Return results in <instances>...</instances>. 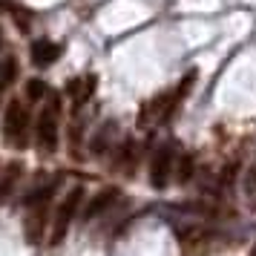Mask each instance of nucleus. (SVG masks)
Segmentation results:
<instances>
[{
	"instance_id": "obj_14",
	"label": "nucleus",
	"mask_w": 256,
	"mask_h": 256,
	"mask_svg": "<svg viewBox=\"0 0 256 256\" xmlns=\"http://www.w3.org/2000/svg\"><path fill=\"white\" fill-rule=\"evenodd\" d=\"M254 254H256V244H254Z\"/></svg>"
},
{
	"instance_id": "obj_2",
	"label": "nucleus",
	"mask_w": 256,
	"mask_h": 256,
	"mask_svg": "<svg viewBox=\"0 0 256 256\" xmlns=\"http://www.w3.org/2000/svg\"><path fill=\"white\" fill-rule=\"evenodd\" d=\"M81 196H84L81 187H72L70 193H66V198L60 202L58 213H55V224H52V239H49L52 244H60V242H64V236H66V230H70L72 219L78 216V204H81Z\"/></svg>"
},
{
	"instance_id": "obj_13",
	"label": "nucleus",
	"mask_w": 256,
	"mask_h": 256,
	"mask_svg": "<svg viewBox=\"0 0 256 256\" xmlns=\"http://www.w3.org/2000/svg\"><path fill=\"white\" fill-rule=\"evenodd\" d=\"M250 187H254V190H256V164H254V167H250Z\"/></svg>"
},
{
	"instance_id": "obj_12",
	"label": "nucleus",
	"mask_w": 256,
	"mask_h": 256,
	"mask_svg": "<svg viewBox=\"0 0 256 256\" xmlns=\"http://www.w3.org/2000/svg\"><path fill=\"white\" fill-rule=\"evenodd\" d=\"M46 84L40 81V78H32V81L26 84V95H29V101H40L44 95H46Z\"/></svg>"
},
{
	"instance_id": "obj_9",
	"label": "nucleus",
	"mask_w": 256,
	"mask_h": 256,
	"mask_svg": "<svg viewBox=\"0 0 256 256\" xmlns=\"http://www.w3.org/2000/svg\"><path fill=\"white\" fill-rule=\"evenodd\" d=\"M138 147H136V141H124V147L118 152V167H124V173H132V167L138 162Z\"/></svg>"
},
{
	"instance_id": "obj_10",
	"label": "nucleus",
	"mask_w": 256,
	"mask_h": 256,
	"mask_svg": "<svg viewBox=\"0 0 256 256\" xmlns=\"http://www.w3.org/2000/svg\"><path fill=\"white\" fill-rule=\"evenodd\" d=\"M193 170H196V162H193V156L184 152L178 164H176V178H178V184H187L190 178H193Z\"/></svg>"
},
{
	"instance_id": "obj_3",
	"label": "nucleus",
	"mask_w": 256,
	"mask_h": 256,
	"mask_svg": "<svg viewBox=\"0 0 256 256\" xmlns=\"http://www.w3.org/2000/svg\"><path fill=\"white\" fill-rule=\"evenodd\" d=\"M170 173H173V144H162L150 158V184L156 190L167 187Z\"/></svg>"
},
{
	"instance_id": "obj_6",
	"label": "nucleus",
	"mask_w": 256,
	"mask_h": 256,
	"mask_svg": "<svg viewBox=\"0 0 256 256\" xmlns=\"http://www.w3.org/2000/svg\"><path fill=\"white\" fill-rule=\"evenodd\" d=\"M29 52H32V64L44 70V66H52V64L58 60L60 46H58V44H52V40H35Z\"/></svg>"
},
{
	"instance_id": "obj_8",
	"label": "nucleus",
	"mask_w": 256,
	"mask_h": 256,
	"mask_svg": "<svg viewBox=\"0 0 256 256\" xmlns=\"http://www.w3.org/2000/svg\"><path fill=\"white\" fill-rule=\"evenodd\" d=\"M92 92H95V75H84V78L70 84V95H72V101H75V106H81Z\"/></svg>"
},
{
	"instance_id": "obj_7",
	"label": "nucleus",
	"mask_w": 256,
	"mask_h": 256,
	"mask_svg": "<svg viewBox=\"0 0 256 256\" xmlns=\"http://www.w3.org/2000/svg\"><path fill=\"white\" fill-rule=\"evenodd\" d=\"M118 198V190L116 187H106V190H101V193H95V198L86 204V210H84V222H90V219H98L101 213H104L112 202Z\"/></svg>"
},
{
	"instance_id": "obj_11",
	"label": "nucleus",
	"mask_w": 256,
	"mask_h": 256,
	"mask_svg": "<svg viewBox=\"0 0 256 256\" xmlns=\"http://www.w3.org/2000/svg\"><path fill=\"white\" fill-rule=\"evenodd\" d=\"M14 78H18V64H14L12 58H6V60H3V66H0V90H3V86H9Z\"/></svg>"
},
{
	"instance_id": "obj_1",
	"label": "nucleus",
	"mask_w": 256,
	"mask_h": 256,
	"mask_svg": "<svg viewBox=\"0 0 256 256\" xmlns=\"http://www.w3.org/2000/svg\"><path fill=\"white\" fill-rule=\"evenodd\" d=\"M58 118H60V98L49 95L46 106L38 116V147L44 152H55V147H58Z\"/></svg>"
},
{
	"instance_id": "obj_5",
	"label": "nucleus",
	"mask_w": 256,
	"mask_h": 256,
	"mask_svg": "<svg viewBox=\"0 0 256 256\" xmlns=\"http://www.w3.org/2000/svg\"><path fill=\"white\" fill-rule=\"evenodd\" d=\"M29 216H26V239L32 244L40 242L44 236V228H46V213H49V198H40L35 204H29Z\"/></svg>"
},
{
	"instance_id": "obj_4",
	"label": "nucleus",
	"mask_w": 256,
	"mask_h": 256,
	"mask_svg": "<svg viewBox=\"0 0 256 256\" xmlns=\"http://www.w3.org/2000/svg\"><path fill=\"white\" fill-rule=\"evenodd\" d=\"M26 124H29V112H26V106L20 104V101H12L9 110H6V138L24 144Z\"/></svg>"
}]
</instances>
